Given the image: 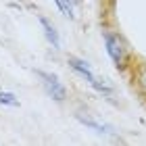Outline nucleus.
Segmentation results:
<instances>
[{
  "label": "nucleus",
  "mask_w": 146,
  "mask_h": 146,
  "mask_svg": "<svg viewBox=\"0 0 146 146\" xmlns=\"http://www.w3.org/2000/svg\"><path fill=\"white\" fill-rule=\"evenodd\" d=\"M104 44H107V52L109 56L115 61L117 67H123V61H125V48H123V42L119 40V36H113V34H104Z\"/></svg>",
  "instance_id": "nucleus-1"
},
{
  "label": "nucleus",
  "mask_w": 146,
  "mask_h": 146,
  "mask_svg": "<svg viewBox=\"0 0 146 146\" xmlns=\"http://www.w3.org/2000/svg\"><path fill=\"white\" fill-rule=\"evenodd\" d=\"M38 75L44 79V86L46 90H48V94L54 98V100H65V96H67V92H65L63 84L58 82L56 75H50V73H44V71H38Z\"/></svg>",
  "instance_id": "nucleus-2"
},
{
  "label": "nucleus",
  "mask_w": 146,
  "mask_h": 146,
  "mask_svg": "<svg viewBox=\"0 0 146 146\" xmlns=\"http://www.w3.org/2000/svg\"><path fill=\"white\" fill-rule=\"evenodd\" d=\"M69 65H71V67L79 73V75H84V77L88 79V82H90L92 86H94V88H98V90H104V84H100V82H98V79H96L94 75H92V71H90V67H88V63H84V61H79V58L71 56V58H69Z\"/></svg>",
  "instance_id": "nucleus-3"
},
{
  "label": "nucleus",
  "mask_w": 146,
  "mask_h": 146,
  "mask_svg": "<svg viewBox=\"0 0 146 146\" xmlns=\"http://www.w3.org/2000/svg\"><path fill=\"white\" fill-rule=\"evenodd\" d=\"M40 23H42V27H44V34H46V38H48V42L54 46V48H58L61 42H58V34H56L54 25H52L48 19H44V17H40Z\"/></svg>",
  "instance_id": "nucleus-4"
},
{
  "label": "nucleus",
  "mask_w": 146,
  "mask_h": 146,
  "mask_svg": "<svg viewBox=\"0 0 146 146\" xmlns=\"http://www.w3.org/2000/svg\"><path fill=\"white\" fill-rule=\"evenodd\" d=\"M79 121H82V123H86V125H88V127H92V129L100 131V134H107V129H109V125L98 123V121H94V119H90V117H82V115H79Z\"/></svg>",
  "instance_id": "nucleus-5"
},
{
  "label": "nucleus",
  "mask_w": 146,
  "mask_h": 146,
  "mask_svg": "<svg viewBox=\"0 0 146 146\" xmlns=\"http://www.w3.org/2000/svg\"><path fill=\"white\" fill-rule=\"evenodd\" d=\"M0 102H4V104H13V107L17 104L15 96H13V94H9V92H0Z\"/></svg>",
  "instance_id": "nucleus-6"
},
{
  "label": "nucleus",
  "mask_w": 146,
  "mask_h": 146,
  "mask_svg": "<svg viewBox=\"0 0 146 146\" xmlns=\"http://www.w3.org/2000/svg\"><path fill=\"white\" fill-rule=\"evenodd\" d=\"M140 86L146 90V67H142V71H140Z\"/></svg>",
  "instance_id": "nucleus-7"
}]
</instances>
